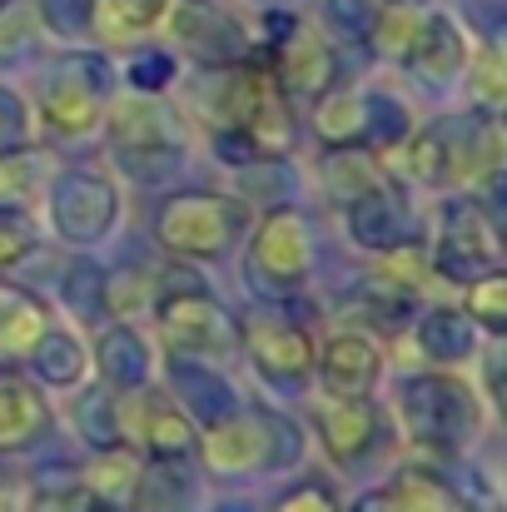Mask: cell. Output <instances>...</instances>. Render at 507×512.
<instances>
[{"mask_svg": "<svg viewBox=\"0 0 507 512\" xmlns=\"http://www.w3.org/2000/svg\"><path fill=\"white\" fill-rule=\"evenodd\" d=\"M403 60L413 65V75H418L423 85L448 90V85L468 70V40H463V30H458L448 15H428V20L418 25V40L408 45Z\"/></svg>", "mask_w": 507, "mask_h": 512, "instance_id": "cell-17", "label": "cell"}, {"mask_svg": "<svg viewBox=\"0 0 507 512\" xmlns=\"http://www.w3.org/2000/svg\"><path fill=\"white\" fill-rule=\"evenodd\" d=\"M30 249H35V224L15 209H0V269L20 264Z\"/></svg>", "mask_w": 507, "mask_h": 512, "instance_id": "cell-40", "label": "cell"}, {"mask_svg": "<svg viewBox=\"0 0 507 512\" xmlns=\"http://www.w3.org/2000/svg\"><path fill=\"white\" fill-rule=\"evenodd\" d=\"M353 512H393V503H388V493H363Z\"/></svg>", "mask_w": 507, "mask_h": 512, "instance_id": "cell-45", "label": "cell"}, {"mask_svg": "<svg viewBox=\"0 0 507 512\" xmlns=\"http://www.w3.org/2000/svg\"><path fill=\"white\" fill-rule=\"evenodd\" d=\"M40 15L55 35H85L95 25V0H40Z\"/></svg>", "mask_w": 507, "mask_h": 512, "instance_id": "cell-39", "label": "cell"}, {"mask_svg": "<svg viewBox=\"0 0 507 512\" xmlns=\"http://www.w3.org/2000/svg\"><path fill=\"white\" fill-rule=\"evenodd\" d=\"M338 75V60L329 50V40L319 30H289L279 40V55H274V80L284 95H299V100H319L329 95Z\"/></svg>", "mask_w": 507, "mask_h": 512, "instance_id": "cell-15", "label": "cell"}, {"mask_svg": "<svg viewBox=\"0 0 507 512\" xmlns=\"http://www.w3.org/2000/svg\"><path fill=\"white\" fill-rule=\"evenodd\" d=\"M105 125H110V145L120 170L140 184H165L179 174L184 150H179V130L169 120V110L155 95H130L105 105Z\"/></svg>", "mask_w": 507, "mask_h": 512, "instance_id": "cell-5", "label": "cell"}, {"mask_svg": "<svg viewBox=\"0 0 507 512\" xmlns=\"http://www.w3.org/2000/svg\"><path fill=\"white\" fill-rule=\"evenodd\" d=\"M239 348L249 353V363L269 378V383H289V388H299V383H309V373H314V334L304 329V324H294V319H269V314H259V319H244L239 324Z\"/></svg>", "mask_w": 507, "mask_h": 512, "instance_id": "cell-12", "label": "cell"}, {"mask_svg": "<svg viewBox=\"0 0 507 512\" xmlns=\"http://www.w3.org/2000/svg\"><path fill=\"white\" fill-rule=\"evenodd\" d=\"M0 512H15V488H10L5 468H0Z\"/></svg>", "mask_w": 507, "mask_h": 512, "instance_id": "cell-46", "label": "cell"}, {"mask_svg": "<svg viewBox=\"0 0 507 512\" xmlns=\"http://www.w3.org/2000/svg\"><path fill=\"white\" fill-rule=\"evenodd\" d=\"M214 512H249V508H239V503H224V508H214Z\"/></svg>", "mask_w": 507, "mask_h": 512, "instance_id": "cell-47", "label": "cell"}, {"mask_svg": "<svg viewBox=\"0 0 507 512\" xmlns=\"http://www.w3.org/2000/svg\"><path fill=\"white\" fill-rule=\"evenodd\" d=\"M378 408L368 398H324L319 403V443L334 463H358L378 443Z\"/></svg>", "mask_w": 507, "mask_h": 512, "instance_id": "cell-16", "label": "cell"}, {"mask_svg": "<svg viewBox=\"0 0 507 512\" xmlns=\"http://www.w3.org/2000/svg\"><path fill=\"white\" fill-rule=\"evenodd\" d=\"M463 314H468L473 324H483L488 334H503V324H507V279H503V269H498V274H483V279L468 284V294H463Z\"/></svg>", "mask_w": 507, "mask_h": 512, "instance_id": "cell-33", "label": "cell"}, {"mask_svg": "<svg viewBox=\"0 0 507 512\" xmlns=\"http://www.w3.org/2000/svg\"><path fill=\"white\" fill-rule=\"evenodd\" d=\"M75 428L80 438L100 453V448H115L120 443V393H110L105 383L100 388H85L75 398Z\"/></svg>", "mask_w": 507, "mask_h": 512, "instance_id": "cell-27", "label": "cell"}, {"mask_svg": "<svg viewBox=\"0 0 507 512\" xmlns=\"http://www.w3.org/2000/svg\"><path fill=\"white\" fill-rule=\"evenodd\" d=\"M50 433L45 388L30 378H0V453H25Z\"/></svg>", "mask_w": 507, "mask_h": 512, "instance_id": "cell-18", "label": "cell"}, {"mask_svg": "<svg viewBox=\"0 0 507 512\" xmlns=\"http://www.w3.org/2000/svg\"><path fill=\"white\" fill-rule=\"evenodd\" d=\"M498 120L478 115H443L408 140V174L428 189H468L498 170Z\"/></svg>", "mask_w": 507, "mask_h": 512, "instance_id": "cell-1", "label": "cell"}, {"mask_svg": "<svg viewBox=\"0 0 507 512\" xmlns=\"http://www.w3.org/2000/svg\"><path fill=\"white\" fill-rule=\"evenodd\" d=\"M334 15L343 20V25H363V30L373 25V15H368V5H363V0H334Z\"/></svg>", "mask_w": 507, "mask_h": 512, "instance_id": "cell-44", "label": "cell"}, {"mask_svg": "<svg viewBox=\"0 0 507 512\" xmlns=\"http://www.w3.org/2000/svg\"><path fill=\"white\" fill-rule=\"evenodd\" d=\"M155 329L174 358H199V363H219L239 353V324L209 299V289L199 284V274L189 279H155Z\"/></svg>", "mask_w": 507, "mask_h": 512, "instance_id": "cell-2", "label": "cell"}, {"mask_svg": "<svg viewBox=\"0 0 507 512\" xmlns=\"http://www.w3.org/2000/svg\"><path fill=\"white\" fill-rule=\"evenodd\" d=\"M145 304H155V274L150 269H115V274H105V309L110 314H135V309H145Z\"/></svg>", "mask_w": 507, "mask_h": 512, "instance_id": "cell-35", "label": "cell"}, {"mask_svg": "<svg viewBox=\"0 0 507 512\" xmlns=\"http://www.w3.org/2000/svg\"><path fill=\"white\" fill-rule=\"evenodd\" d=\"M368 130H373V100H368V95H353V90L319 95V110H314V135H319L329 150L368 145Z\"/></svg>", "mask_w": 507, "mask_h": 512, "instance_id": "cell-21", "label": "cell"}, {"mask_svg": "<svg viewBox=\"0 0 507 512\" xmlns=\"http://www.w3.org/2000/svg\"><path fill=\"white\" fill-rule=\"evenodd\" d=\"M45 329H50V309L35 294H25V289H5L0 284V358L30 353Z\"/></svg>", "mask_w": 507, "mask_h": 512, "instance_id": "cell-23", "label": "cell"}, {"mask_svg": "<svg viewBox=\"0 0 507 512\" xmlns=\"http://www.w3.org/2000/svg\"><path fill=\"white\" fill-rule=\"evenodd\" d=\"M383 493H388L393 512H463L458 493L428 468H403Z\"/></svg>", "mask_w": 507, "mask_h": 512, "instance_id": "cell-26", "label": "cell"}, {"mask_svg": "<svg viewBox=\"0 0 507 512\" xmlns=\"http://www.w3.org/2000/svg\"><path fill=\"white\" fill-rule=\"evenodd\" d=\"M418 25H423V15L413 10V0H393L378 20H373V40H378V50L383 55H408V45L418 40Z\"/></svg>", "mask_w": 507, "mask_h": 512, "instance_id": "cell-34", "label": "cell"}, {"mask_svg": "<svg viewBox=\"0 0 507 512\" xmlns=\"http://www.w3.org/2000/svg\"><path fill=\"white\" fill-rule=\"evenodd\" d=\"M65 304L80 309V314H100V309H105V269L75 264L70 279H65Z\"/></svg>", "mask_w": 507, "mask_h": 512, "instance_id": "cell-37", "label": "cell"}, {"mask_svg": "<svg viewBox=\"0 0 507 512\" xmlns=\"http://www.w3.org/2000/svg\"><path fill=\"white\" fill-rule=\"evenodd\" d=\"M100 512H105V508H100Z\"/></svg>", "mask_w": 507, "mask_h": 512, "instance_id": "cell-48", "label": "cell"}, {"mask_svg": "<svg viewBox=\"0 0 507 512\" xmlns=\"http://www.w3.org/2000/svg\"><path fill=\"white\" fill-rule=\"evenodd\" d=\"M105 105H110V75L95 55L60 60L40 85V120L65 140L95 135L105 125Z\"/></svg>", "mask_w": 507, "mask_h": 512, "instance_id": "cell-8", "label": "cell"}, {"mask_svg": "<svg viewBox=\"0 0 507 512\" xmlns=\"http://www.w3.org/2000/svg\"><path fill=\"white\" fill-rule=\"evenodd\" d=\"M324 184L334 189L343 204H353L358 194H368L373 184H383V174H378V160L368 155V145H348V150H334L324 160Z\"/></svg>", "mask_w": 507, "mask_h": 512, "instance_id": "cell-28", "label": "cell"}, {"mask_svg": "<svg viewBox=\"0 0 507 512\" xmlns=\"http://www.w3.org/2000/svg\"><path fill=\"white\" fill-rule=\"evenodd\" d=\"M30 35H35L30 15L20 5H0V60H15L30 45Z\"/></svg>", "mask_w": 507, "mask_h": 512, "instance_id": "cell-41", "label": "cell"}, {"mask_svg": "<svg viewBox=\"0 0 507 512\" xmlns=\"http://www.w3.org/2000/svg\"><path fill=\"white\" fill-rule=\"evenodd\" d=\"M15 150H30V115H25V100L0 85V155H15Z\"/></svg>", "mask_w": 507, "mask_h": 512, "instance_id": "cell-38", "label": "cell"}, {"mask_svg": "<svg viewBox=\"0 0 507 512\" xmlns=\"http://www.w3.org/2000/svg\"><path fill=\"white\" fill-rule=\"evenodd\" d=\"M30 358H35V378L50 388H75L90 373V353L70 329H45L30 348Z\"/></svg>", "mask_w": 507, "mask_h": 512, "instance_id": "cell-24", "label": "cell"}, {"mask_svg": "<svg viewBox=\"0 0 507 512\" xmlns=\"http://www.w3.org/2000/svg\"><path fill=\"white\" fill-rule=\"evenodd\" d=\"M418 348L433 358V363H468L478 358V324L463 314V309H428L423 324H418Z\"/></svg>", "mask_w": 507, "mask_h": 512, "instance_id": "cell-22", "label": "cell"}, {"mask_svg": "<svg viewBox=\"0 0 507 512\" xmlns=\"http://www.w3.org/2000/svg\"><path fill=\"white\" fill-rule=\"evenodd\" d=\"M309 264H314L309 219L299 209H269L259 229L249 234V259H244L249 284L264 299H284L309 284Z\"/></svg>", "mask_w": 507, "mask_h": 512, "instance_id": "cell-7", "label": "cell"}, {"mask_svg": "<svg viewBox=\"0 0 507 512\" xmlns=\"http://www.w3.org/2000/svg\"><path fill=\"white\" fill-rule=\"evenodd\" d=\"M169 15V0H100L95 20L105 30V40H135L145 30H155Z\"/></svg>", "mask_w": 507, "mask_h": 512, "instance_id": "cell-29", "label": "cell"}, {"mask_svg": "<svg viewBox=\"0 0 507 512\" xmlns=\"http://www.w3.org/2000/svg\"><path fill=\"white\" fill-rule=\"evenodd\" d=\"M433 274L443 279H483V274H498L503 269V239H498V224L483 214V204L473 199H453L438 219V244H433Z\"/></svg>", "mask_w": 507, "mask_h": 512, "instance_id": "cell-9", "label": "cell"}, {"mask_svg": "<svg viewBox=\"0 0 507 512\" xmlns=\"http://www.w3.org/2000/svg\"><path fill=\"white\" fill-rule=\"evenodd\" d=\"M35 174L40 160L30 150H15V155H0V209L20 204L25 194H35Z\"/></svg>", "mask_w": 507, "mask_h": 512, "instance_id": "cell-36", "label": "cell"}, {"mask_svg": "<svg viewBox=\"0 0 507 512\" xmlns=\"http://www.w3.org/2000/svg\"><path fill=\"white\" fill-rule=\"evenodd\" d=\"M348 234L363 249L388 254V249H403V244L418 239V214H413V204L398 184H373L368 194H358L348 204Z\"/></svg>", "mask_w": 507, "mask_h": 512, "instance_id": "cell-14", "label": "cell"}, {"mask_svg": "<svg viewBox=\"0 0 507 512\" xmlns=\"http://www.w3.org/2000/svg\"><path fill=\"white\" fill-rule=\"evenodd\" d=\"M169 80H174V60H169V55H140V60L130 65V85H135L140 95L165 90Z\"/></svg>", "mask_w": 507, "mask_h": 512, "instance_id": "cell-42", "label": "cell"}, {"mask_svg": "<svg viewBox=\"0 0 507 512\" xmlns=\"http://www.w3.org/2000/svg\"><path fill=\"white\" fill-rule=\"evenodd\" d=\"M274 512H343V508H338V498L324 488V483H304V488L284 493Z\"/></svg>", "mask_w": 507, "mask_h": 512, "instance_id": "cell-43", "label": "cell"}, {"mask_svg": "<svg viewBox=\"0 0 507 512\" xmlns=\"http://www.w3.org/2000/svg\"><path fill=\"white\" fill-rule=\"evenodd\" d=\"M299 428L269 408H249V413H229L219 423L204 428L199 453L214 473H264V468H284L299 458Z\"/></svg>", "mask_w": 507, "mask_h": 512, "instance_id": "cell-6", "label": "cell"}, {"mask_svg": "<svg viewBox=\"0 0 507 512\" xmlns=\"http://www.w3.org/2000/svg\"><path fill=\"white\" fill-rule=\"evenodd\" d=\"M120 428H130V438L155 458V463H179L194 453L199 433H194V418L169 398L165 388L145 383L135 393H120Z\"/></svg>", "mask_w": 507, "mask_h": 512, "instance_id": "cell-11", "label": "cell"}, {"mask_svg": "<svg viewBox=\"0 0 507 512\" xmlns=\"http://www.w3.org/2000/svg\"><path fill=\"white\" fill-rule=\"evenodd\" d=\"M428 279H433V259L418 249V239L403 244V249H388V254H383L378 284H383L388 294H398V299H418V289H423Z\"/></svg>", "mask_w": 507, "mask_h": 512, "instance_id": "cell-31", "label": "cell"}, {"mask_svg": "<svg viewBox=\"0 0 507 512\" xmlns=\"http://www.w3.org/2000/svg\"><path fill=\"white\" fill-rule=\"evenodd\" d=\"M120 219V189L105 174H60L50 189V224L70 244H100Z\"/></svg>", "mask_w": 507, "mask_h": 512, "instance_id": "cell-10", "label": "cell"}, {"mask_svg": "<svg viewBox=\"0 0 507 512\" xmlns=\"http://www.w3.org/2000/svg\"><path fill=\"white\" fill-rule=\"evenodd\" d=\"M95 368H100V378H105L110 393H135V388L150 383L155 353H150V343L140 339V329L115 324V329H105L100 343H95Z\"/></svg>", "mask_w": 507, "mask_h": 512, "instance_id": "cell-20", "label": "cell"}, {"mask_svg": "<svg viewBox=\"0 0 507 512\" xmlns=\"http://www.w3.org/2000/svg\"><path fill=\"white\" fill-rule=\"evenodd\" d=\"M314 368H319L324 398H368L383 378V348L358 329H338L319 343Z\"/></svg>", "mask_w": 507, "mask_h": 512, "instance_id": "cell-13", "label": "cell"}, {"mask_svg": "<svg viewBox=\"0 0 507 512\" xmlns=\"http://www.w3.org/2000/svg\"><path fill=\"white\" fill-rule=\"evenodd\" d=\"M30 503H35V512H100V503L90 498V488L75 473H45V478H35Z\"/></svg>", "mask_w": 507, "mask_h": 512, "instance_id": "cell-32", "label": "cell"}, {"mask_svg": "<svg viewBox=\"0 0 507 512\" xmlns=\"http://www.w3.org/2000/svg\"><path fill=\"white\" fill-rule=\"evenodd\" d=\"M174 378L184 383V403H189V418L194 423H219V418H229L234 408H239V398L224 388V378H214L199 358H194V368L184 363V358H174Z\"/></svg>", "mask_w": 507, "mask_h": 512, "instance_id": "cell-25", "label": "cell"}, {"mask_svg": "<svg viewBox=\"0 0 507 512\" xmlns=\"http://www.w3.org/2000/svg\"><path fill=\"white\" fill-rule=\"evenodd\" d=\"M249 229V204L234 194H214V189H184L169 194L155 214V239L169 254L194 259V264H214L224 259Z\"/></svg>", "mask_w": 507, "mask_h": 512, "instance_id": "cell-3", "label": "cell"}, {"mask_svg": "<svg viewBox=\"0 0 507 512\" xmlns=\"http://www.w3.org/2000/svg\"><path fill=\"white\" fill-rule=\"evenodd\" d=\"M398 423L418 448H463L468 438H478L483 408L473 383L448 373H418L398 388Z\"/></svg>", "mask_w": 507, "mask_h": 512, "instance_id": "cell-4", "label": "cell"}, {"mask_svg": "<svg viewBox=\"0 0 507 512\" xmlns=\"http://www.w3.org/2000/svg\"><path fill=\"white\" fill-rule=\"evenodd\" d=\"M179 35H184L194 50H204L209 60L239 55V25H229L224 15H214V10H204V5H194V10L179 15Z\"/></svg>", "mask_w": 507, "mask_h": 512, "instance_id": "cell-30", "label": "cell"}, {"mask_svg": "<svg viewBox=\"0 0 507 512\" xmlns=\"http://www.w3.org/2000/svg\"><path fill=\"white\" fill-rule=\"evenodd\" d=\"M145 478H150V468L130 453V448H100L95 453V463L85 468V488H90V498L100 503V508L110 512H125V508H140V498H145Z\"/></svg>", "mask_w": 507, "mask_h": 512, "instance_id": "cell-19", "label": "cell"}]
</instances>
